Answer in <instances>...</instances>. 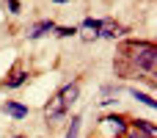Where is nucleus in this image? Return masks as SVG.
Listing matches in <instances>:
<instances>
[{
    "mask_svg": "<svg viewBox=\"0 0 157 138\" xmlns=\"http://www.w3.org/2000/svg\"><path fill=\"white\" fill-rule=\"evenodd\" d=\"M127 127H130V119L124 113H108L99 119V130H110V138H124Z\"/></svg>",
    "mask_w": 157,
    "mask_h": 138,
    "instance_id": "1",
    "label": "nucleus"
},
{
    "mask_svg": "<svg viewBox=\"0 0 157 138\" xmlns=\"http://www.w3.org/2000/svg\"><path fill=\"white\" fill-rule=\"evenodd\" d=\"M66 111H69V108L61 102V97H58V94L44 105V116H47V122H58V119H63V116H66Z\"/></svg>",
    "mask_w": 157,
    "mask_h": 138,
    "instance_id": "2",
    "label": "nucleus"
},
{
    "mask_svg": "<svg viewBox=\"0 0 157 138\" xmlns=\"http://www.w3.org/2000/svg\"><path fill=\"white\" fill-rule=\"evenodd\" d=\"M58 97H61V102L69 108V105L77 102V97H80V83H66V86L58 91Z\"/></svg>",
    "mask_w": 157,
    "mask_h": 138,
    "instance_id": "3",
    "label": "nucleus"
},
{
    "mask_svg": "<svg viewBox=\"0 0 157 138\" xmlns=\"http://www.w3.org/2000/svg\"><path fill=\"white\" fill-rule=\"evenodd\" d=\"M58 25L52 22V19H41V22H36L33 28H30V33H28V39H41L44 33H52Z\"/></svg>",
    "mask_w": 157,
    "mask_h": 138,
    "instance_id": "4",
    "label": "nucleus"
},
{
    "mask_svg": "<svg viewBox=\"0 0 157 138\" xmlns=\"http://www.w3.org/2000/svg\"><path fill=\"white\" fill-rule=\"evenodd\" d=\"M97 36H108V39H116V36H121V28L113 22V19H102L99 22V33Z\"/></svg>",
    "mask_w": 157,
    "mask_h": 138,
    "instance_id": "5",
    "label": "nucleus"
},
{
    "mask_svg": "<svg viewBox=\"0 0 157 138\" xmlns=\"http://www.w3.org/2000/svg\"><path fill=\"white\" fill-rule=\"evenodd\" d=\"M3 113H8V116H14V119H25V116H28V108L19 105V102H6V105H3Z\"/></svg>",
    "mask_w": 157,
    "mask_h": 138,
    "instance_id": "6",
    "label": "nucleus"
},
{
    "mask_svg": "<svg viewBox=\"0 0 157 138\" xmlns=\"http://www.w3.org/2000/svg\"><path fill=\"white\" fill-rule=\"evenodd\" d=\"M132 97H135L138 102H144V105H149V108H157V102H155V97H152V94H144V91H138V89H132Z\"/></svg>",
    "mask_w": 157,
    "mask_h": 138,
    "instance_id": "7",
    "label": "nucleus"
},
{
    "mask_svg": "<svg viewBox=\"0 0 157 138\" xmlns=\"http://www.w3.org/2000/svg\"><path fill=\"white\" fill-rule=\"evenodd\" d=\"M25 80H28V72H14V75H11V80H8L6 86H8V89H19Z\"/></svg>",
    "mask_w": 157,
    "mask_h": 138,
    "instance_id": "8",
    "label": "nucleus"
},
{
    "mask_svg": "<svg viewBox=\"0 0 157 138\" xmlns=\"http://www.w3.org/2000/svg\"><path fill=\"white\" fill-rule=\"evenodd\" d=\"M80 122H83L80 116H72V127L66 130V138H77V133H80Z\"/></svg>",
    "mask_w": 157,
    "mask_h": 138,
    "instance_id": "9",
    "label": "nucleus"
},
{
    "mask_svg": "<svg viewBox=\"0 0 157 138\" xmlns=\"http://www.w3.org/2000/svg\"><path fill=\"white\" fill-rule=\"evenodd\" d=\"M99 22H102V19H94V17H88V19H83V25H80V28H86V30H94V33H99Z\"/></svg>",
    "mask_w": 157,
    "mask_h": 138,
    "instance_id": "10",
    "label": "nucleus"
},
{
    "mask_svg": "<svg viewBox=\"0 0 157 138\" xmlns=\"http://www.w3.org/2000/svg\"><path fill=\"white\" fill-rule=\"evenodd\" d=\"M55 33H58L61 39H66V36H75V33H77V28H75V25H72V28H55Z\"/></svg>",
    "mask_w": 157,
    "mask_h": 138,
    "instance_id": "11",
    "label": "nucleus"
},
{
    "mask_svg": "<svg viewBox=\"0 0 157 138\" xmlns=\"http://www.w3.org/2000/svg\"><path fill=\"white\" fill-rule=\"evenodd\" d=\"M124 138H149V136H144V133H141V130H135V127H127Z\"/></svg>",
    "mask_w": 157,
    "mask_h": 138,
    "instance_id": "12",
    "label": "nucleus"
},
{
    "mask_svg": "<svg viewBox=\"0 0 157 138\" xmlns=\"http://www.w3.org/2000/svg\"><path fill=\"white\" fill-rule=\"evenodd\" d=\"M6 6L11 8V14H19V8H22V6H19V0H6Z\"/></svg>",
    "mask_w": 157,
    "mask_h": 138,
    "instance_id": "13",
    "label": "nucleus"
},
{
    "mask_svg": "<svg viewBox=\"0 0 157 138\" xmlns=\"http://www.w3.org/2000/svg\"><path fill=\"white\" fill-rule=\"evenodd\" d=\"M14 138H25V136H14Z\"/></svg>",
    "mask_w": 157,
    "mask_h": 138,
    "instance_id": "14",
    "label": "nucleus"
}]
</instances>
